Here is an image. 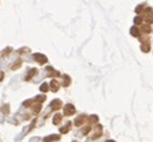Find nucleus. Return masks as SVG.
<instances>
[{
    "instance_id": "obj_1",
    "label": "nucleus",
    "mask_w": 153,
    "mask_h": 142,
    "mask_svg": "<svg viewBox=\"0 0 153 142\" xmlns=\"http://www.w3.org/2000/svg\"><path fill=\"white\" fill-rule=\"evenodd\" d=\"M74 112H75V107H74L72 105L69 104V105H66L65 107H64V115L65 116H71Z\"/></svg>"
},
{
    "instance_id": "obj_2",
    "label": "nucleus",
    "mask_w": 153,
    "mask_h": 142,
    "mask_svg": "<svg viewBox=\"0 0 153 142\" xmlns=\"http://www.w3.org/2000/svg\"><path fill=\"white\" fill-rule=\"evenodd\" d=\"M34 58H35V60H36V61H39L40 64H44V63H46V61H47V59H46V57H45L44 54H39V53H36V54H34Z\"/></svg>"
},
{
    "instance_id": "obj_3",
    "label": "nucleus",
    "mask_w": 153,
    "mask_h": 142,
    "mask_svg": "<svg viewBox=\"0 0 153 142\" xmlns=\"http://www.w3.org/2000/svg\"><path fill=\"white\" fill-rule=\"evenodd\" d=\"M60 106H62V102H60V100H58V99H56V100H53V101L51 102V107L54 109V110L60 109Z\"/></svg>"
},
{
    "instance_id": "obj_4",
    "label": "nucleus",
    "mask_w": 153,
    "mask_h": 142,
    "mask_svg": "<svg viewBox=\"0 0 153 142\" xmlns=\"http://www.w3.org/2000/svg\"><path fill=\"white\" fill-rule=\"evenodd\" d=\"M130 34L133 35V36H139V35H140V30H139L136 27H133V28L130 29Z\"/></svg>"
},
{
    "instance_id": "obj_5",
    "label": "nucleus",
    "mask_w": 153,
    "mask_h": 142,
    "mask_svg": "<svg viewBox=\"0 0 153 142\" xmlns=\"http://www.w3.org/2000/svg\"><path fill=\"white\" fill-rule=\"evenodd\" d=\"M60 121H62V115H56L54 118H53V124L58 125L60 123Z\"/></svg>"
},
{
    "instance_id": "obj_6",
    "label": "nucleus",
    "mask_w": 153,
    "mask_h": 142,
    "mask_svg": "<svg viewBox=\"0 0 153 142\" xmlns=\"http://www.w3.org/2000/svg\"><path fill=\"white\" fill-rule=\"evenodd\" d=\"M51 87H52V90L53 92H57L58 90V82L57 81H52L51 82Z\"/></svg>"
},
{
    "instance_id": "obj_7",
    "label": "nucleus",
    "mask_w": 153,
    "mask_h": 142,
    "mask_svg": "<svg viewBox=\"0 0 153 142\" xmlns=\"http://www.w3.org/2000/svg\"><path fill=\"white\" fill-rule=\"evenodd\" d=\"M51 140H59V136H58V135H56V136H50V137H46L44 141H45V142H48V141H51Z\"/></svg>"
},
{
    "instance_id": "obj_8",
    "label": "nucleus",
    "mask_w": 153,
    "mask_h": 142,
    "mask_svg": "<svg viewBox=\"0 0 153 142\" xmlns=\"http://www.w3.org/2000/svg\"><path fill=\"white\" fill-rule=\"evenodd\" d=\"M83 121H85L83 117H79L75 121V124H76V125H81V123H83Z\"/></svg>"
},
{
    "instance_id": "obj_9",
    "label": "nucleus",
    "mask_w": 153,
    "mask_h": 142,
    "mask_svg": "<svg viewBox=\"0 0 153 142\" xmlns=\"http://www.w3.org/2000/svg\"><path fill=\"white\" fill-rule=\"evenodd\" d=\"M148 48H149V45H148V44H143V45H142V51H143V52H147Z\"/></svg>"
},
{
    "instance_id": "obj_10",
    "label": "nucleus",
    "mask_w": 153,
    "mask_h": 142,
    "mask_svg": "<svg viewBox=\"0 0 153 142\" xmlns=\"http://www.w3.org/2000/svg\"><path fill=\"white\" fill-rule=\"evenodd\" d=\"M47 87H48V86H47L46 83H44V84H42V86L40 87V89H41V92H47V89H48Z\"/></svg>"
},
{
    "instance_id": "obj_11",
    "label": "nucleus",
    "mask_w": 153,
    "mask_h": 142,
    "mask_svg": "<svg viewBox=\"0 0 153 142\" xmlns=\"http://www.w3.org/2000/svg\"><path fill=\"white\" fill-rule=\"evenodd\" d=\"M70 125H71V124H70V123H68V124H66V126H65L64 129H63V128L60 129V131H62V132H66V131L69 130V128H70Z\"/></svg>"
},
{
    "instance_id": "obj_12",
    "label": "nucleus",
    "mask_w": 153,
    "mask_h": 142,
    "mask_svg": "<svg viewBox=\"0 0 153 142\" xmlns=\"http://www.w3.org/2000/svg\"><path fill=\"white\" fill-rule=\"evenodd\" d=\"M141 19H142L141 17H136V18H135V23H136V24H139V23H141Z\"/></svg>"
},
{
    "instance_id": "obj_13",
    "label": "nucleus",
    "mask_w": 153,
    "mask_h": 142,
    "mask_svg": "<svg viewBox=\"0 0 153 142\" xmlns=\"http://www.w3.org/2000/svg\"><path fill=\"white\" fill-rule=\"evenodd\" d=\"M36 100H37V101H42V100H45V96H41V95H40Z\"/></svg>"
},
{
    "instance_id": "obj_14",
    "label": "nucleus",
    "mask_w": 153,
    "mask_h": 142,
    "mask_svg": "<svg viewBox=\"0 0 153 142\" xmlns=\"http://www.w3.org/2000/svg\"><path fill=\"white\" fill-rule=\"evenodd\" d=\"M106 142H114V141H111V140H108V141H106Z\"/></svg>"
}]
</instances>
